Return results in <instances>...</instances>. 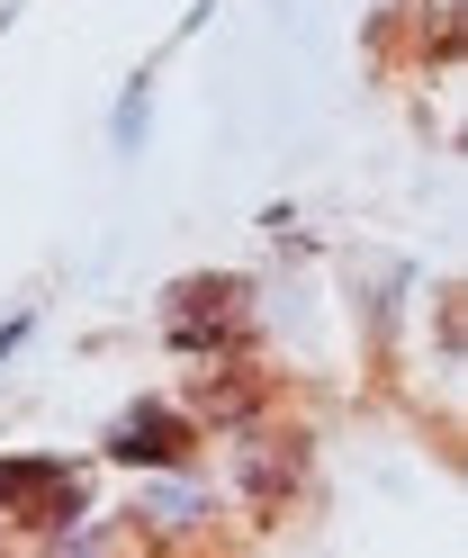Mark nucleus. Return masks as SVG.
<instances>
[{"mask_svg": "<svg viewBox=\"0 0 468 558\" xmlns=\"http://www.w3.org/2000/svg\"><path fill=\"white\" fill-rule=\"evenodd\" d=\"M0 505L27 532H55V522H82V477L63 460H0Z\"/></svg>", "mask_w": 468, "mask_h": 558, "instance_id": "2", "label": "nucleus"}, {"mask_svg": "<svg viewBox=\"0 0 468 558\" xmlns=\"http://www.w3.org/2000/svg\"><path fill=\"white\" fill-rule=\"evenodd\" d=\"M235 477H243V496L262 513H288V496H298V477H307V450L298 441H243Z\"/></svg>", "mask_w": 468, "mask_h": 558, "instance_id": "4", "label": "nucleus"}, {"mask_svg": "<svg viewBox=\"0 0 468 558\" xmlns=\"http://www.w3.org/2000/svg\"><path fill=\"white\" fill-rule=\"evenodd\" d=\"M243 325H252V289L235 270H190V279L163 289L171 352H226V342H243Z\"/></svg>", "mask_w": 468, "mask_h": 558, "instance_id": "1", "label": "nucleus"}, {"mask_svg": "<svg viewBox=\"0 0 468 558\" xmlns=\"http://www.w3.org/2000/svg\"><path fill=\"white\" fill-rule=\"evenodd\" d=\"M190 414H171L163 397H144V405H127L118 424H108V460H127V469H180L190 460Z\"/></svg>", "mask_w": 468, "mask_h": 558, "instance_id": "3", "label": "nucleus"}, {"mask_svg": "<svg viewBox=\"0 0 468 558\" xmlns=\"http://www.w3.org/2000/svg\"><path fill=\"white\" fill-rule=\"evenodd\" d=\"M252 405H262V378H252V369H216L207 388H199V414H207V424H243Z\"/></svg>", "mask_w": 468, "mask_h": 558, "instance_id": "5", "label": "nucleus"}]
</instances>
